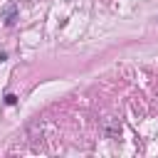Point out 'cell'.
<instances>
[{
    "mask_svg": "<svg viewBox=\"0 0 158 158\" xmlns=\"http://www.w3.org/2000/svg\"><path fill=\"white\" fill-rule=\"evenodd\" d=\"M0 20H2L5 25H12V22L17 20V2H5V5L0 7Z\"/></svg>",
    "mask_w": 158,
    "mask_h": 158,
    "instance_id": "cell-1",
    "label": "cell"
},
{
    "mask_svg": "<svg viewBox=\"0 0 158 158\" xmlns=\"http://www.w3.org/2000/svg\"><path fill=\"white\" fill-rule=\"evenodd\" d=\"M101 128H104V136H106V138H118V136H121V123H118V118H106Z\"/></svg>",
    "mask_w": 158,
    "mask_h": 158,
    "instance_id": "cell-2",
    "label": "cell"
}]
</instances>
